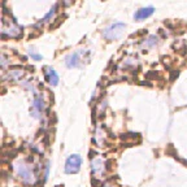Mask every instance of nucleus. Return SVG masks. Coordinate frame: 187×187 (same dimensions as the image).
<instances>
[{
	"mask_svg": "<svg viewBox=\"0 0 187 187\" xmlns=\"http://www.w3.org/2000/svg\"><path fill=\"white\" fill-rule=\"evenodd\" d=\"M56 9H57V5H53V7H52V9L49 10V13H48V14H46V17H44V18H43L42 21H40V23H42V22H44L46 19H48V18L51 17V16H52V14L55 13V12H56Z\"/></svg>",
	"mask_w": 187,
	"mask_h": 187,
	"instance_id": "10",
	"label": "nucleus"
},
{
	"mask_svg": "<svg viewBox=\"0 0 187 187\" xmlns=\"http://www.w3.org/2000/svg\"><path fill=\"white\" fill-rule=\"evenodd\" d=\"M65 62H66L68 68H77V66H79V64H81V55L78 52L70 53L69 56L65 58Z\"/></svg>",
	"mask_w": 187,
	"mask_h": 187,
	"instance_id": "7",
	"label": "nucleus"
},
{
	"mask_svg": "<svg viewBox=\"0 0 187 187\" xmlns=\"http://www.w3.org/2000/svg\"><path fill=\"white\" fill-rule=\"evenodd\" d=\"M91 169H92V174L95 175H101L104 174L105 171V164H104V160L100 159V157H96L91 161Z\"/></svg>",
	"mask_w": 187,
	"mask_h": 187,
	"instance_id": "5",
	"label": "nucleus"
},
{
	"mask_svg": "<svg viewBox=\"0 0 187 187\" xmlns=\"http://www.w3.org/2000/svg\"><path fill=\"white\" fill-rule=\"evenodd\" d=\"M125 29H126V25H125V23L114 22L103 31V37L107 39V40H116V39H118L121 35H122Z\"/></svg>",
	"mask_w": 187,
	"mask_h": 187,
	"instance_id": "2",
	"label": "nucleus"
},
{
	"mask_svg": "<svg viewBox=\"0 0 187 187\" xmlns=\"http://www.w3.org/2000/svg\"><path fill=\"white\" fill-rule=\"evenodd\" d=\"M155 9L152 7H147V8H142V9H139L138 12H135L134 14V19H136V21H142V19H146L148 18L150 16L153 14Z\"/></svg>",
	"mask_w": 187,
	"mask_h": 187,
	"instance_id": "6",
	"label": "nucleus"
},
{
	"mask_svg": "<svg viewBox=\"0 0 187 187\" xmlns=\"http://www.w3.org/2000/svg\"><path fill=\"white\" fill-rule=\"evenodd\" d=\"M82 159L78 155H72L65 161V173L66 174H76L81 169Z\"/></svg>",
	"mask_w": 187,
	"mask_h": 187,
	"instance_id": "3",
	"label": "nucleus"
},
{
	"mask_svg": "<svg viewBox=\"0 0 187 187\" xmlns=\"http://www.w3.org/2000/svg\"><path fill=\"white\" fill-rule=\"evenodd\" d=\"M43 111H44V101H43L42 97L35 96V99L33 101V108H31V114L39 118L43 114Z\"/></svg>",
	"mask_w": 187,
	"mask_h": 187,
	"instance_id": "4",
	"label": "nucleus"
},
{
	"mask_svg": "<svg viewBox=\"0 0 187 187\" xmlns=\"http://www.w3.org/2000/svg\"><path fill=\"white\" fill-rule=\"evenodd\" d=\"M146 43H147V44L150 46V47H151V46H155L156 43H157V38H156V37H151Z\"/></svg>",
	"mask_w": 187,
	"mask_h": 187,
	"instance_id": "11",
	"label": "nucleus"
},
{
	"mask_svg": "<svg viewBox=\"0 0 187 187\" xmlns=\"http://www.w3.org/2000/svg\"><path fill=\"white\" fill-rule=\"evenodd\" d=\"M104 187H112V186H111V185H105Z\"/></svg>",
	"mask_w": 187,
	"mask_h": 187,
	"instance_id": "13",
	"label": "nucleus"
},
{
	"mask_svg": "<svg viewBox=\"0 0 187 187\" xmlns=\"http://www.w3.org/2000/svg\"><path fill=\"white\" fill-rule=\"evenodd\" d=\"M14 170L25 186H33L37 181V174L33 170V168L30 166V164H27L23 160H19L14 164Z\"/></svg>",
	"mask_w": 187,
	"mask_h": 187,
	"instance_id": "1",
	"label": "nucleus"
},
{
	"mask_svg": "<svg viewBox=\"0 0 187 187\" xmlns=\"http://www.w3.org/2000/svg\"><path fill=\"white\" fill-rule=\"evenodd\" d=\"M65 18H66V14H64V16H60V17H57L56 19H55V23H53V25H51V26H49V29H51V30H56L57 27H58V26H60L61 23H62V21H64Z\"/></svg>",
	"mask_w": 187,
	"mask_h": 187,
	"instance_id": "9",
	"label": "nucleus"
},
{
	"mask_svg": "<svg viewBox=\"0 0 187 187\" xmlns=\"http://www.w3.org/2000/svg\"><path fill=\"white\" fill-rule=\"evenodd\" d=\"M30 56L34 58V60H37V61H39V60H42V56L40 55H38L37 52H34V51H31L30 49Z\"/></svg>",
	"mask_w": 187,
	"mask_h": 187,
	"instance_id": "12",
	"label": "nucleus"
},
{
	"mask_svg": "<svg viewBox=\"0 0 187 187\" xmlns=\"http://www.w3.org/2000/svg\"><path fill=\"white\" fill-rule=\"evenodd\" d=\"M46 79L48 81V83L52 85V86H56L58 83V76L52 68H47L46 69Z\"/></svg>",
	"mask_w": 187,
	"mask_h": 187,
	"instance_id": "8",
	"label": "nucleus"
}]
</instances>
